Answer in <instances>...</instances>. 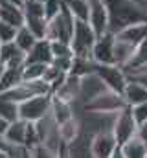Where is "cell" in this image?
Masks as SVG:
<instances>
[{"instance_id": "37", "label": "cell", "mask_w": 147, "mask_h": 158, "mask_svg": "<svg viewBox=\"0 0 147 158\" xmlns=\"http://www.w3.org/2000/svg\"><path fill=\"white\" fill-rule=\"evenodd\" d=\"M136 136H138V138L147 145V121H144V123L138 125V129H136Z\"/></svg>"}, {"instance_id": "46", "label": "cell", "mask_w": 147, "mask_h": 158, "mask_svg": "<svg viewBox=\"0 0 147 158\" xmlns=\"http://www.w3.org/2000/svg\"><path fill=\"white\" fill-rule=\"evenodd\" d=\"M145 158H147V155H145Z\"/></svg>"}, {"instance_id": "35", "label": "cell", "mask_w": 147, "mask_h": 158, "mask_svg": "<svg viewBox=\"0 0 147 158\" xmlns=\"http://www.w3.org/2000/svg\"><path fill=\"white\" fill-rule=\"evenodd\" d=\"M28 151L32 153V158H57V151H52V149H48L40 143L33 149H28Z\"/></svg>"}, {"instance_id": "39", "label": "cell", "mask_w": 147, "mask_h": 158, "mask_svg": "<svg viewBox=\"0 0 147 158\" xmlns=\"http://www.w3.org/2000/svg\"><path fill=\"white\" fill-rule=\"evenodd\" d=\"M131 2H132V4H136L140 9H144V11L147 13V0H131Z\"/></svg>"}, {"instance_id": "33", "label": "cell", "mask_w": 147, "mask_h": 158, "mask_svg": "<svg viewBox=\"0 0 147 158\" xmlns=\"http://www.w3.org/2000/svg\"><path fill=\"white\" fill-rule=\"evenodd\" d=\"M40 142H39V136H37V129H35V121H28L26 125V138H24V147L26 149H33L37 147Z\"/></svg>"}, {"instance_id": "41", "label": "cell", "mask_w": 147, "mask_h": 158, "mask_svg": "<svg viewBox=\"0 0 147 158\" xmlns=\"http://www.w3.org/2000/svg\"><path fill=\"white\" fill-rule=\"evenodd\" d=\"M0 2H7V4H15V6H22L24 0H0Z\"/></svg>"}, {"instance_id": "23", "label": "cell", "mask_w": 147, "mask_h": 158, "mask_svg": "<svg viewBox=\"0 0 147 158\" xmlns=\"http://www.w3.org/2000/svg\"><path fill=\"white\" fill-rule=\"evenodd\" d=\"M79 132H81V121H79V116L77 114L59 125V134H61V142L63 143L72 142Z\"/></svg>"}, {"instance_id": "30", "label": "cell", "mask_w": 147, "mask_h": 158, "mask_svg": "<svg viewBox=\"0 0 147 158\" xmlns=\"http://www.w3.org/2000/svg\"><path fill=\"white\" fill-rule=\"evenodd\" d=\"M46 66H48V64H40V63H26L24 68H22V77H24V81H37V79H42Z\"/></svg>"}, {"instance_id": "8", "label": "cell", "mask_w": 147, "mask_h": 158, "mask_svg": "<svg viewBox=\"0 0 147 158\" xmlns=\"http://www.w3.org/2000/svg\"><path fill=\"white\" fill-rule=\"evenodd\" d=\"M114 39H116V35L112 31H107V33H103L96 39L94 48H92L94 63H98V64H116V61H114Z\"/></svg>"}, {"instance_id": "36", "label": "cell", "mask_w": 147, "mask_h": 158, "mask_svg": "<svg viewBox=\"0 0 147 158\" xmlns=\"http://www.w3.org/2000/svg\"><path fill=\"white\" fill-rule=\"evenodd\" d=\"M131 110H132V116H134V119H136L138 125L144 123V121H147V101L136 105V107H131Z\"/></svg>"}, {"instance_id": "44", "label": "cell", "mask_w": 147, "mask_h": 158, "mask_svg": "<svg viewBox=\"0 0 147 158\" xmlns=\"http://www.w3.org/2000/svg\"><path fill=\"white\" fill-rule=\"evenodd\" d=\"M0 158H11L9 153H4V151H0Z\"/></svg>"}, {"instance_id": "9", "label": "cell", "mask_w": 147, "mask_h": 158, "mask_svg": "<svg viewBox=\"0 0 147 158\" xmlns=\"http://www.w3.org/2000/svg\"><path fill=\"white\" fill-rule=\"evenodd\" d=\"M90 6V15H88V24L96 31V35H103L109 31V11L103 0H88Z\"/></svg>"}, {"instance_id": "42", "label": "cell", "mask_w": 147, "mask_h": 158, "mask_svg": "<svg viewBox=\"0 0 147 158\" xmlns=\"http://www.w3.org/2000/svg\"><path fill=\"white\" fill-rule=\"evenodd\" d=\"M110 158H125V156H123V153H121V151H120V147H118V149L112 153V156H110Z\"/></svg>"}, {"instance_id": "34", "label": "cell", "mask_w": 147, "mask_h": 158, "mask_svg": "<svg viewBox=\"0 0 147 158\" xmlns=\"http://www.w3.org/2000/svg\"><path fill=\"white\" fill-rule=\"evenodd\" d=\"M17 30H19L17 26H11V24L0 20V42L4 44V42H11V40H15Z\"/></svg>"}, {"instance_id": "38", "label": "cell", "mask_w": 147, "mask_h": 158, "mask_svg": "<svg viewBox=\"0 0 147 158\" xmlns=\"http://www.w3.org/2000/svg\"><path fill=\"white\" fill-rule=\"evenodd\" d=\"M57 158H70V155H68V149H66V143H61V145H59Z\"/></svg>"}, {"instance_id": "7", "label": "cell", "mask_w": 147, "mask_h": 158, "mask_svg": "<svg viewBox=\"0 0 147 158\" xmlns=\"http://www.w3.org/2000/svg\"><path fill=\"white\" fill-rule=\"evenodd\" d=\"M136 129H138V123L132 116V110L131 107H125L121 109L116 118H114V125H112V134L118 142V145H121L123 142H127L129 138H132L136 134Z\"/></svg>"}, {"instance_id": "3", "label": "cell", "mask_w": 147, "mask_h": 158, "mask_svg": "<svg viewBox=\"0 0 147 158\" xmlns=\"http://www.w3.org/2000/svg\"><path fill=\"white\" fill-rule=\"evenodd\" d=\"M74 15L70 13V9L63 4L61 11L57 15H53L52 19H48V26H46V37L48 40H61V42H68L72 40L74 33Z\"/></svg>"}, {"instance_id": "11", "label": "cell", "mask_w": 147, "mask_h": 158, "mask_svg": "<svg viewBox=\"0 0 147 158\" xmlns=\"http://www.w3.org/2000/svg\"><path fill=\"white\" fill-rule=\"evenodd\" d=\"M92 138H94L92 132L81 129V132L72 142L66 143L70 158H94V155H92Z\"/></svg>"}, {"instance_id": "24", "label": "cell", "mask_w": 147, "mask_h": 158, "mask_svg": "<svg viewBox=\"0 0 147 158\" xmlns=\"http://www.w3.org/2000/svg\"><path fill=\"white\" fill-rule=\"evenodd\" d=\"M24 26L35 35L37 39H44L46 37L48 19L46 17H24Z\"/></svg>"}, {"instance_id": "31", "label": "cell", "mask_w": 147, "mask_h": 158, "mask_svg": "<svg viewBox=\"0 0 147 158\" xmlns=\"http://www.w3.org/2000/svg\"><path fill=\"white\" fill-rule=\"evenodd\" d=\"M22 11H24V17H46L44 4L42 2H35V0H24Z\"/></svg>"}, {"instance_id": "10", "label": "cell", "mask_w": 147, "mask_h": 158, "mask_svg": "<svg viewBox=\"0 0 147 158\" xmlns=\"http://www.w3.org/2000/svg\"><path fill=\"white\" fill-rule=\"evenodd\" d=\"M118 147L120 145H118L112 131L96 132L94 138H92V155H94V158H110Z\"/></svg>"}, {"instance_id": "20", "label": "cell", "mask_w": 147, "mask_h": 158, "mask_svg": "<svg viewBox=\"0 0 147 158\" xmlns=\"http://www.w3.org/2000/svg\"><path fill=\"white\" fill-rule=\"evenodd\" d=\"M120 151L123 153L125 158H145L147 145L134 134L132 138H129L127 142H123V143L120 145Z\"/></svg>"}, {"instance_id": "2", "label": "cell", "mask_w": 147, "mask_h": 158, "mask_svg": "<svg viewBox=\"0 0 147 158\" xmlns=\"http://www.w3.org/2000/svg\"><path fill=\"white\" fill-rule=\"evenodd\" d=\"M98 39L96 31L88 24V20H77L74 22V33H72V46L74 57H83V59H92V48ZM94 61V59H92Z\"/></svg>"}, {"instance_id": "47", "label": "cell", "mask_w": 147, "mask_h": 158, "mask_svg": "<svg viewBox=\"0 0 147 158\" xmlns=\"http://www.w3.org/2000/svg\"><path fill=\"white\" fill-rule=\"evenodd\" d=\"M0 44H2V42H0Z\"/></svg>"}, {"instance_id": "43", "label": "cell", "mask_w": 147, "mask_h": 158, "mask_svg": "<svg viewBox=\"0 0 147 158\" xmlns=\"http://www.w3.org/2000/svg\"><path fill=\"white\" fill-rule=\"evenodd\" d=\"M4 72H6V64L0 61V77H2V74H4Z\"/></svg>"}, {"instance_id": "17", "label": "cell", "mask_w": 147, "mask_h": 158, "mask_svg": "<svg viewBox=\"0 0 147 158\" xmlns=\"http://www.w3.org/2000/svg\"><path fill=\"white\" fill-rule=\"evenodd\" d=\"M0 20L20 28L24 24V11L22 6H15V4H7V2H0Z\"/></svg>"}, {"instance_id": "26", "label": "cell", "mask_w": 147, "mask_h": 158, "mask_svg": "<svg viewBox=\"0 0 147 158\" xmlns=\"http://www.w3.org/2000/svg\"><path fill=\"white\" fill-rule=\"evenodd\" d=\"M96 68V63L92 59H83V57H74L72 59V66H70V72L72 76H77V77H83L86 74H92Z\"/></svg>"}, {"instance_id": "32", "label": "cell", "mask_w": 147, "mask_h": 158, "mask_svg": "<svg viewBox=\"0 0 147 158\" xmlns=\"http://www.w3.org/2000/svg\"><path fill=\"white\" fill-rule=\"evenodd\" d=\"M52 42V53L53 59L55 57H74L72 46L68 42H61V40H50Z\"/></svg>"}, {"instance_id": "22", "label": "cell", "mask_w": 147, "mask_h": 158, "mask_svg": "<svg viewBox=\"0 0 147 158\" xmlns=\"http://www.w3.org/2000/svg\"><path fill=\"white\" fill-rule=\"evenodd\" d=\"M22 68H17V66H6V72L2 74L0 77V92H6L13 86H17L19 83H22L24 77H22Z\"/></svg>"}, {"instance_id": "16", "label": "cell", "mask_w": 147, "mask_h": 158, "mask_svg": "<svg viewBox=\"0 0 147 158\" xmlns=\"http://www.w3.org/2000/svg\"><path fill=\"white\" fill-rule=\"evenodd\" d=\"M123 99H125L127 107H136V105L147 101V88L142 83L129 79L127 81V86L123 90Z\"/></svg>"}, {"instance_id": "12", "label": "cell", "mask_w": 147, "mask_h": 158, "mask_svg": "<svg viewBox=\"0 0 147 158\" xmlns=\"http://www.w3.org/2000/svg\"><path fill=\"white\" fill-rule=\"evenodd\" d=\"M79 88H81V77L68 74L66 79L63 81V85L52 96H55V98H59V99H63L66 103L77 105V101H79Z\"/></svg>"}, {"instance_id": "27", "label": "cell", "mask_w": 147, "mask_h": 158, "mask_svg": "<svg viewBox=\"0 0 147 158\" xmlns=\"http://www.w3.org/2000/svg\"><path fill=\"white\" fill-rule=\"evenodd\" d=\"M37 40H39V39H37L35 35H33V33H32V31H30L24 24L17 30V35H15V44H17L22 52H30V50L33 48V44H35Z\"/></svg>"}, {"instance_id": "15", "label": "cell", "mask_w": 147, "mask_h": 158, "mask_svg": "<svg viewBox=\"0 0 147 158\" xmlns=\"http://www.w3.org/2000/svg\"><path fill=\"white\" fill-rule=\"evenodd\" d=\"M116 37L125 40V42H129V44H132V46H138L142 40L147 39V20H144V22H134V24L120 30L116 33Z\"/></svg>"}, {"instance_id": "13", "label": "cell", "mask_w": 147, "mask_h": 158, "mask_svg": "<svg viewBox=\"0 0 147 158\" xmlns=\"http://www.w3.org/2000/svg\"><path fill=\"white\" fill-rule=\"evenodd\" d=\"M0 61L6 66H17V68H20V66L26 64V52H22L15 44V40L4 42V44H0Z\"/></svg>"}, {"instance_id": "21", "label": "cell", "mask_w": 147, "mask_h": 158, "mask_svg": "<svg viewBox=\"0 0 147 158\" xmlns=\"http://www.w3.org/2000/svg\"><path fill=\"white\" fill-rule=\"evenodd\" d=\"M134 48L136 46H132V44H129V42L116 37L114 39V61H116V64L127 66L131 57H132V53H134Z\"/></svg>"}, {"instance_id": "45", "label": "cell", "mask_w": 147, "mask_h": 158, "mask_svg": "<svg viewBox=\"0 0 147 158\" xmlns=\"http://www.w3.org/2000/svg\"><path fill=\"white\" fill-rule=\"evenodd\" d=\"M35 2H42V4H44V2H46V0H35Z\"/></svg>"}, {"instance_id": "18", "label": "cell", "mask_w": 147, "mask_h": 158, "mask_svg": "<svg viewBox=\"0 0 147 158\" xmlns=\"http://www.w3.org/2000/svg\"><path fill=\"white\" fill-rule=\"evenodd\" d=\"M50 112H52L53 119L61 125V123H65L66 119H70V118L75 116V107H74L72 103H66V101H63V99L52 96V107H50Z\"/></svg>"}, {"instance_id": "28", "label": "cell", "mask_w": 147, "mask_h": 158, "mask_svg": "<svg viewBox=\"0 0 147 158\" xmlns=\"http://www.w3.org/2000/svg\"><path fill=\"white\" fill-rule=\"evenodd\" d=\"M0 118H4L9 123L19 119V103H13L0 96Z\"/></svg>"}, {"instance_id": "14", "label": "cell", "mask_w": 147, "mask_h": 158, "mask_svg": "<svg viewBox=\"0 0 147 158\" xmlns=\"http://www.w3.org/2000/svg\"><path fill=\"white\" fill-rule=\"evenodd\" d=\"M53 53H52V42L48 39H39L30 52H26V63H40V64H52Z\"/></svg>"}, {"instance_id": "19", "label": "cell", "mask_w": 147, "mask_h": 158, "mask_svg": "<svg viewBox=\"0 0 147 158\" xmlns=\"http://www.w3.org/2000/svg\"><path fill=\"white\" fill-rule=\"evenodd\" d=\"M26 125L28 121L24 119H15L7 125L6 132H4V138L11 143V145H22L24 147V138H26Z\"/></svg>"}, {"instance_id": "25", "label": "cell", "mask_w": 147, "mask_h": 158, "mask_svg": "<svg viewBox=\"0 0 147 158\" xmlns=\"http://www.w3.org/2000/svg\"><path fill=\"white\" fill-rule=\"evenodd\" d=\"M65 6L70 9L74 19H77V20H88V15H90L88 0H65Z\"/></svg>"}, {"instance_id": "1", "label": "cell", "mask_w": 147, "mask_h": 158, "mask_svg": "<svg viewBox=\"0 0 147 158\" xmlns=\"http://www.w3.org/2000/svg\"><path fill=\"white\" fill-rule=\"evenodd\" d=\"M103 2L109 11V31H112L114 35L134 22L147 20V13L131 0H103Z\"/></svg>"}, {"instance_id": "29", "label": "cell", "mask_w": 147, "mask_h": 158, "mask_svg": "<svg viewBox=\"0 0 147 158\" xmlns=\"http://www.w3.org/2000/svg\"><path fill=\"white\" fill-rule=\"evenodd\" d=\"M142 64H147V39L142 40V42L134 48V53H132L129 64L123 66V68L127 70V68H136V66H142Z\"/></svg>"}, {"instance_id": "40", "label": "cell", "mask_w": 147, "mask_h": 158, "mask_svg": "<svg viewBox=\"0 0 147 158\" xmlns=\"http://www.w3.org/2000/svg\"><path fill=\"white\" fill-rule=\"evenodd\" d=\"M7 125H9V121H6L4 118H0V134H4V132H6Z\"/></svg>"}, {"instance_id": "6", "label": "cell", "mask_w": 147, "mask_h": 158, "mask_svg": "<svg viewBox=\"0 0 147 158\" xmlns=\"http://www.w3.org/2000/svg\"><path fill=\"white\" fill-rule=\"evenodd\" d=\"M94 72L99 76V79L105 83V86L112 90V92H118L123 96V90L127 86V74L123 70V66L120 64H98L96 63V68Z\"/></svg>"}, {"instance_id": "4", "label": "cell", "mask_w": 147, "mask_h": 158, "mask_svg": "<svg viewBox=\"0 0 147 158\" xmlns=\"http://www.w3.org/2000/svg\"><path fill=\"white\" fill-rule=\"evenodd\" d=\"M52 107V94H39L19 103V118L24 121H37L44 118Z\"/></svg>"}, {"instance_id": "5", "label": "cell", "mask_w": 147, "mask_h": 158, "mask_svg": "<svg viewBox=\"0 0 147 158\" xmlns=\"http://www.w3.org/2000/svg\"><path fill=\"white\" fill-rule=\"evenodd\" d=\"M127 107V103H125V99H123V96L121 94H118V92H112V90H105V92H101L99 96H96L94 99H90L88 103H85L83 105V109L81 110H90V112H120L121 109H125Z\"/></svg>"}]
</instances>
